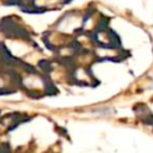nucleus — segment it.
Segmentation results:
<instances>
[{
    "mask_svg": "<svg viewBox=\"0 0 153 153\" xmlns=\"http://www.w3.org/2000/svg\"><path fill=\"white\" fill-rule=\"evenodd\" d=\"M135 112L137 117L145 123V124H151L153 126V114L151 112L149 108L145 104H136L135 106Z\"/></svg>",
    "mask_w": 153,
    "mask_h": 153,
    "instance_id": "obj_1",
    "label": "nucleus"
},
{
    "mask_svg": "<svg viewBox=\"0 0 153 153\" xmlns=\"http://www.w3.org/2000/svg\"><path fill=\"white\" fill-rule=\"evenodd\" d=\"M148 88H149V90H153V78H152V84L148 86Z\"/></svg>",
    "mask_w": 153,
    "mask_h": 153,
    "instance_id": "obj_2",
    "label": "nucleus"
}]
</instances>
